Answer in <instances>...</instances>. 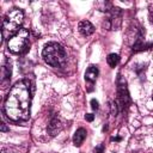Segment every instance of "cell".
I'll return each mask as SVG.
<instances>
[{"mask_svg":"<svg viewBox=\"0 0 153 153\" xmlns=\"http://www.w3.org/2000/svg\"><path fill=\"white\" fill-rule=\"evenodd\" d=\"M31 105V91L27 81L22 80L16 82L10 90L5 104L4 111L6 116L14 122L25 121L30 116Z\"/></svg>","mask_w":153,"mask_h":153,"instance_id":"6da1fadb","label":"cell"},{"mask_svg":"<svg viewBox=\"0 0 153 153\" xmlns=\"http://www.w3.org/2000/svg\"><path fill=\"white\" fill-rule=\"evenodd\" d=\"M44 61L53 67H62L66 62V55L63 48L57 43H48L42 51Z\"/></svg>","mask_w":153,"mask_h":153,"instance_id":"7a4b0ae2","label":"cell"},{"mask_svg":"<svg viewBox=\"0 0 153 153\" xmlns=\"http://www.w3.org/2000/svg\"><path fill=\"white\" fill-rule=\"evenodd\" d=\"M29 43V31L26 29H19L12 37H10L7 42V47L10 51L14 54H20L26 50Z\"/></svg>","mask_w":153,"mask_h":153,"instance_id":"3957f363","label":"cell"},{"mask_svg":"<svg viewBox=\"0 0 153 153\" xmlns=\"http://www.w3.org/2000/svg\"><path fill=\"white\" fill-rule=\"evenodd\" d=\"M24 19V13L22 10L19 8H13L11 10L4 18V23H2V29L10 32H13L16 30H18V27L22 25Z\"/></svg>","mask_w":153,"mask_h":153,"instance_id":"277c9868","label":"cell"},{"mask_svg":"<svg viewBox=\"0 0 153 153\" xmlns=\"http://www.w3.org/2000/svg\"><path fill=\"white\" fill-rule=\"evenodd\" d=\"M117 94H118V102L121 104L122 108L127 106L129 104V94H128V91H127V85H126V81L120 78L118 79V90H117Z\"/></svg>","mask_w":153,"mask_h":153,"instance_id":"5b68a950","label":"cell"},{"mask_svg":"<svg viewBox=\"0 0 153 153\" xmlns=\"http://www.w3.org/2000/svg\"><path fill=\"white\" fill-rule=\"evenodd\" d=\"M78 29H79L80 33L84 35V36H90V35L93 33V31H94V26H93L88 20H82V22H80Z\"/></svg>","mask_w":153,"mask_h":153,"instance_id":"8992f818","label":"cell"},{"mask_svg":"<svg viewBox=\"0 0 153 153\" xmlns=\"http://www.w3.org/2000/svg\"><path fill=\"white\" fill-rule=\"evenodd\" d=\"M85 137H86V130H85L84 128H79V129L75 131L74 136H73V143H74L76 147H79V146L84 142Z\"/></svg>","mask_w":153,"mask_h":153,"instance_id":"52a82bcc","label":"cell"},{"mask_svg":"<svg viewBox=\"0 0 153 153\" xmlns=\"http://www.w3.org/2000/svg\"><path fill=\"white\" fill-rule=\"evenodd\" d=\"M98 76V68L96 66H90L85 72V79L90 81H94Z\"/></svg>","mask_w":153,"mask_h":153,"instance_id":"ba28073f","label":"cell"},{"mask_svg":"<svg viewBox=\"0 0 153 153\" xmlns=\"http://www.w3.org/2000/svg\"><path fill=\"white\" fill-rule=\"evenodd\" d=\"M60 127H61V124H60L59 118L57 117H53L50 123H49V127H48V130H49L50 135H55L60 130Z\"/></svg>","mask_w":153,"mask_h":153,"instance_id":"9c48e42d","label":"cell"},{"mask_svg":"<svg viewBox=\"0 0 153 153\" xmlns=\"http://www.w3.org/2000/svg\"><path fill=\"white\" fill-rule=\"evenodd\" d=\"M106 61H108L109 66L114 68L115 66H117V63H118V61H120V56H118L117 54H110V55L106 57Z\"/></svg>","mask_w":153,"mask_h":153,"instance_id":"30bf717a","label":"cell"},{"mask_svg":"<svg viewBox=\"0 0 153 153\" xmlns=\"http://www.w3.org/2000/svg\"><path fill=\"white\" fill-rule=\"evenodd\" d=\"M10 78H11V65L6 63L4 66V81H10Z\"/></svg>","mask_w":153,"mask_h":153,"instance_id":"8fae6325","label":"cell"},{"mask_svg":"<svg viewBox=\"0 0 153 153\" xmlns=\"http://www.w3.org/2000/svg\"><path fill=\"white\" fill-rule=\"evenodd\" d=\"M104 152V145L99 143L98 146H96V148L93 149V153H103Z\"/></svg>","mask_w":153,"mask_h":153,"instance_id":"7c38bea8","label":"cell"},{"mask_svg":"<svg viewBox=\"0 0 153 153\" xmlns=\"http://www.w3.org/2000/svg\"><path fill=\"white\" fill-rule=\"evenodd\" d=\"M91 106H92L93 110H97V109H98V102H97L96 99H92V100H91Z\"/></svg>","mask_w":153,"mask_h":153,"instance_id":"4fadbf2b","label":"cell"},{"mask_svg":"<svg viewBox=\"0 0 153 153\" xmlns=\"http://www.w3.org/2000/svg\"><path fill=\"white\" fill-rule=\"evenodd\" d=\"M85 118H86L88 122H91V121H93V115H92V114H87V115L85 116Z\"/></svg>","mask_w":153,"mask_h":153,"instance_id":"5bb4252c","label":"cell"},{"mask_svg":"<svg viewBox=\"0 0 153 153\" xmlns=\"http://www.w3.org/2000/svg\"><path fill=\"white\" fill-rule=\"evenodd\" d=\"M1 130H2V131H6V130H7V128H6L5 123H1Z\"/></svg>","mask_w":153,"mask_h":153,"instance_id":"9a60e30c","label":"cell"},{"mask_svg":"<svg viewBox=\"0 0 153 153\" xmlns=\"http://www.w3.org/2000/svg\"><path fill=\"white\" fill-rule=\"evenodd\" d=\"M152 23H153V16H152Z\"/></svg>","mask_w":153,"mask_h":153,"instance_id":"2e32d148","label":"cell"}]
</instances>
